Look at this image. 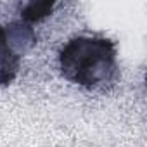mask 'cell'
I'll return each mask as SVG.
<instances>
[{
	"mask_svg": "<svg viewBox=\"0 0 147 147\" xmlns=\"http://www.w3.org/2000/svg\"><path fill=\"white\" fill-rule=\"evenodd\" d=\"M19 59L9 45L7 31L0 26V85H9L18 73Z\"/></svg>",
	"mask_w": 147,
	"mask_h": 147,
	"instance_id": "2",
	"label": "cell"
},
{
	"mask_svg": "<svg viewBox=\"0 0 147 147\" xmlns=\"http://www.w3.org/2000/svg\"><path fill=\"white\" fill-rule=\"evenodd\" d=\"M59 64L67 82L95 87L111 80L116 69V49L107 38L78 36L62 47Z\"/></svg>",
	"mask_w": 147,
	"mask_h": 147,
	"instance_id": "1",
	"label": "cell"
},
{
	"mask_svg": "<svg viewBox=\"0 0 147 147\" xmlns=\"http://www.w3.org/2000/svg\"><path fill=\"white\" fill-rule=\"evenodd\" d=\"M54 9V2H30L24 9H23V19L24 21H30V23H35V21H40L43 18H47Z\"/></svg>",
	"mask_w": 147,
	"mask_h": 147,
	"instance_id": "3",
	"label": "cell"
}]
</instances>
